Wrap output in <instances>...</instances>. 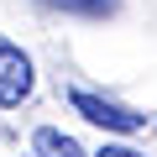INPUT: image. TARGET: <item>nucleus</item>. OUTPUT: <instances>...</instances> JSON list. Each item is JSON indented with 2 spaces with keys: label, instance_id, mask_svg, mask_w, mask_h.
Wrapping results in <instances>:
<instances>
[{
  "label": "nucleus",
  "instance_id": "39448f33",
  "mask_svg": "<svg viewBox=\"0 0 157 157\" xmlns=\"http://www.w3.org/2000/svg\"><path fill=\"white\" fill-rule=\"evenodd\" d=\"M94 157H147V152H136V147H115V141H105Z\"/></svg>",
  "mask_w": 157,
  "mask_h": 157
},
{
  "label": "nucleus",
  "instance_id": "20e7f679",
  "mask_svg": "<svg viewBox=\"0 0 157 157\" xmlns=\"http://www.w3.org/2000/svg\"><path fill=\"white\" fill-rule=\"evenodd\" d=\"M47 11H63V16H84V21H110L121 11V0H42Z\"/></svg>",
  "mask_w": 157,
  "mask_h": 157
},
{
  "label": "nucleus",
  "instance_id": "f257e3e1",
  "mask_svg": "<svg viewBox=\"0 0 157 157\" xmlns=\"http://www.w3.org/2000/svg\"><path fill=\"white\" fill-rule=\"evenodd\" d=\"M68 105H73V115H84V121L100 126V131H121V136H131V131L147 126L141 110H131V105H121V100H105V94H94V89H68Z\"/></svg>",
  "mask_w": 157,
  "mask_h": 157
},
{
  "label": "nucleus",
  "instance_id": "f03ea898",
  "mask_svg": "<svg viewBox=\"0 0 157 157\" xmlns=\"http://www.w3.org/2000/svg\"><path fill=\"white\" fill-rule=\"evenodd\" d=\"M32 89H37L32 58H26L16 42H6V37H0V110L26 105V100H32Z\"/></svg>",
  "mask_w": 157,
  "mask_h": 157
},
{
  "label": "nucleus",
  "instance_id": "7ed1b4c3",
  "mask_svg": "<svg viewBox=\"0 0 157 157\" xmlns=\"http://www.w3.org/2000/svg\"><path fill=\"white\" fill-rule=\"evenodd\" d=\"M32 157H89V152L78 147L68 131H58V126H37L32 131Z\"/></svg>",
  "mask_w": 157,
  "mask_h": 157
}]
</instances>
